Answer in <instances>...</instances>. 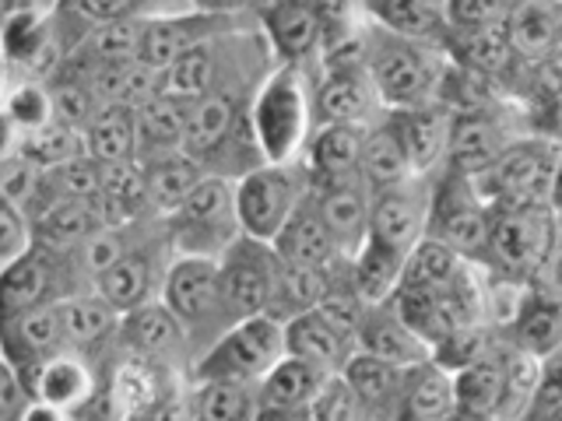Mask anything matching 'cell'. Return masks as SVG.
<instances>
[{
  "label": "cell",
  "instance_id": "39",
  "mask_svg": "<svg viewBox=\"0 0 562 421\" xmlns=\"http://www.w3.org/2000/svg\"><path fill=\"white\" fill-rule=\"evenodd\" d=\"M190 102L172 95H151L137 105V162L172 151H187Z\"/></svg>",
  "mask_w": 562,
  "mask_h": 421
},
{
  "label": "cell",
  "instance_id": "53",
  "mask_svg": "<svg viewBox=\"0 0 562 421\" xmlns=\"http://www.w3.org/2000/svg\"><path fill=\"white\" fill-rule=\"evenodd\" d=\"M535 281H541V285L552 292H562V210H555V236H552L549 257H544Z\"/></svg>",
  "mask_w": 562,
  "mask_h": 421
},
{
  "label": "cell",
  "instance_id": "57",
  "mask_svg": "<svg viewBox=\"0 0 562 421\" xmlns=\"http://www.w3.org/2000/svg\"><path fill=\"white\" fill-rule=\"evenodd\" d=\"M18 148H22V134H18V127L11 123V116L4 113V105H0V162H8V158H14Z\"/></svg>",
  "mask_w": 562,
  "mask_h": 421
},
{
  "label": "cell",
  "instance_id": "44",
  "mask_svg": "<svg viewBox=\"0 0 562 421\" xmlns=\"http://www.w3.org/2000/svg\"><path fill=\"white\" fill-rule=\"evenodd\" d=\"M471 260L457 257L450 246L436 242V239H422L412 246V253L404 257V277L401 288H418V292H443L450 288L461 271Z\"/></svg>",
  "mask_w": 562,
  "mask_h": 421
},
{
  "label": "cell",
  "instance_id": "59",
  "mask_svg": "<svg viewBox=\"0 0 562 421\" xmlns=\"http://www.w3.org/2000/svg\"><path fill=\"white\" fill-rule=\"evenodd\" d=\"M8 88H11V70H8V64H4V60H0V105H4Z\"/></svg>",
  "mask_w": 562,
  "mask_h": 421
},
{
  "label": "cell",
  "instance_id": "21",
  "mask_svg": "<svg viewBox=\"0 0 562 421\" xmlns=\"http://www.w3.org/2000/svg\"><path fill=\"white\" fill-rule=\"evenodd\" d=\"M120 316L105 298L95 292H78L70 298H60V320L67 348L85 355L99 373L116 359L120 351Z\"/></svg>",
  "mask_w": 562,
  "mask_h": 421
},
{
  "label": "cell",
  "instance_id": "15",
  "mask_svg": "<svg viewBox=\"0 0 562 421\" xmlns=\"http://www.w3.org/2000/svg\"><path fill=\"white\" fill-rule=\"evenodd\" d=\"M520 130L514 127L506 110V99H492L471 110L450 113V145H447V162L443 169L479 175L485 172L496 158L514 145Z\"/></svg>",
  "mask_w": 562,
  "mask_h": 421
},
{
  "label": "cell",
  "instance_id": "55",
  "mask_svg": "<svg viewBox=\"0 0 562 421\" xmlns=\"http://www.w3.org/2000/svg\"><path fill=\"white\" fill-rule=\"evenodd\" d=\"M60 8V0H0V22H8L14 14H53Z\"/></svg>",
  "mask_w": 562,
  "mask_h": 421
},
{
  "label": "cell",
  "instance_id": "50",
  "mask_svg": "<svg viewBox=\"0 0 562 421\" xmlns=\"http://www.w3.org/2000/svg\"><path fill=\"white\" fill-rule=\"evenodd\" d=\"M517 0H447V25L450 32H479L509 25Z\"/></svg>",
  "mask_w": 562,
  "mask_h": 421
},
{
  "label": "cell",
  "instance_id": "37",
  "mask_svg": "<svg viewBox=\"0 0 562 421\" xmlns=\"http://www.w3.org/2000/svg\"><path fill=\"white\" fill-rule=\"evenodd\" d=\"M404 257L408 253L366 236V242L348 257V281L351 292L362 298V306H376L397 295L404 277Z\"/></svg>",
  "mask_w": 562,
  "mask_h": 421
},
{
  "label": "cell",
  "instance_id": "41",
  "mask_svg": "<svg viewBox=\"0 0 562 421\" xmlns=\"http://www.w3.org/2000/svg\"><path fill=\"white\" fill-rule=\"evenodd\" d=\"M85 151L99 166L137 162V105H102L85 127Z\"/></svg>",
  "mask_w": 562,
  "mask_h": 421
},
{
  "label": "cell",
  "instance_id": "16",
  "mask_svg": "<svg viewBox=\"0 0 562 421\" xmlns=\"http://www.w3.org/2000/svg\"><path fill=\"white\" fill-rule=\"evenodd\" d=\"M120 351L162 365L176 376H190V365H193L190 333L166 309L162 298L120 316Z\"/></svg>",
  "mask_w": 562,
  "mask_h": 421
},
{
  "label": "cell",
  "instance_id": "51",
  "mask_svg": "<svg viewBox=\"0 0 562 421\" xmlns=\"http://www.w3.org/2000/svg\"><path fill=\"white\" fill-rule=\"evenodd\" d=\"M32 221H29V210L11 201L4 190H0V268L11 260H18L22 253L32 250Z\"/></svg>",
  "mask_w": 562,
  "mask_h": 421
},
{
  "label": "cell",
  "instance_id": "60",
  "mask_svg": "<svg viewBox=\"0 0 562 421\" xmlns=\"http://www.w3.org/2000/svg\"><path fill=\"white\" fill-rule=\"evenodd\" d=\"M559 421H562V411H559Z\"/></svg>",
  "mask_w": 562,
  "mask_h": 421
},
{
  "label": "cell",
  "instance_id": "11",
  "mask_svg": "<svg viewBox=\"0 0 562 421\" xmlns=\"http://www.w3.org/2000/svg\"><path fill=\"white\" fill-rule=\"evenodd\" d=\"M172 246L166 236V225L158 218L148 236L140 239L131 253H123L113 268H105L95 281H92V292L99 298H105L116 312H131L137 306H148L162 295L166 285V274H169V263H172Z\"/></svg>",
  "mask_w": 562,
  "mask_h": 421
},
{
  "label": "cell",
  "instance_id": "58",
  "mask_svg": "<svg viewBox=\"0 0 562 421\" xmlns=\"http://www.w3.org/2000/svg\"><path fill=\"white\" fill-rule=\"evenodd\" d=\"M552 207L562 210V151H559V166H555V180H552Z\"/></svg>",
  "mask_w": 562,
  "mask_h": 421
},
{
  "label": "cell",
  "instance_id": "14",
  "mask_svg": "<svg viewBox=\"0 0 562 421\" xmlns=\"http://www.w3.org/2000/svg\"><path fill=\"white\" fill-rule=\"evenodd\" d=\"M254 25H257V18L207 14V11H193V8L158 14V18H148L145 32H140V60L155 70H166L172 60L187 57V53L215 43L222 35L254 29Z\"/></svg>",
  "mask_w": 562,
  "mask_h": 421
},
{
  "label": "cell",
  "instance_id": "29",
  "mask_svg": "<svg viewBox=\"0 0 562 421\" xmlns=\"http://www.w3.org/2000/svg\"><path fill=\"white\" fill-rule=\"evenodd\" d=\"M506 29L520 67H541L562 57V0H517Z\"/></svg>",
  "mask_w": 562,
  "mask_h": 421
},
{
  "label": "cell",
  "instance_id": "35",
  "mask_svg": "<svg viewBox=\"0 0 562 421\" xmlns=\"http://www.w3.org/2000/svg\"><path fill=\"white\" fill-rule=\"evenodd\" d=\"M503 379H506V341L499 333V341L492 344L479 362H471L468 368H461V373H453L457 411L482 418V421H496Z\"/></svg>",
  "mask_w": 562,
  "mask_h": 421
},
{
  "label": "cell",
  "instance_id": "25",
  "mask_svg": "<svg viewBox=\"0 0 562 421\" xmlns=\"http://www.w3.org/2000/svg\"><path fill=\"white\" fill-rule=\"evenodd\" d=\"M313 204L321 210L327 232L338 246L341 257H351L369 236V204H373V190L366 186L362 175L327 186H313Z\"/></svg>",
  "mask_w": 562,
  "mask_h": 421
},
{
  "label": "cell",
  "instance_id": "31",
  "mask_svg": "<svg viewBox=\"0 0 562 421\" xmlns=\"http://www.w3.org/2000/svg\"><path fill=\"white\" fill-rule=\"evenodd\" d=\"M271 246L281 260L292 263V268H321L324 271V268H334L338 260H345L327 232L321 210L313 204V190L306 193V201L292 210V218L285 221V228H281Z\"/></svg>",
  "mask_w": 562,
  "mask_h": 421
},
{
  "label": "cell",
  "instance_id": "32",
  "mask_svg": "<svg viewBox=\"0 0 562 421\" xmlns=\"http://www.w3.org/2000/svg\"><path fill=\"white\" fill-rule=\"evenodd\" d=\"M32 239L49 250H75L105 228L95 201H40L29 207Z\"/></svg>",
  "mask_w": 562,
  "mask_h": 421
},
{
  "label": "cell",
  "instance_id": "36",
  "mask_svg": "<svg viewBox=\"0 0 562 421\" xmlns=\"http://www.w3.org/2000/svg\"><path fill=\"white\" fill-rule=\"evenodd\" d=\"M334 376L324 373L321 365H313L299 355H285L268 376L257 383L260 408H285V411H310L313 400L324 394V386Z\"/></svg>",
  "mask_w": 562,
  "mask_h": 421
},
{
  "label": "cell",
  "instance_id": "54",
  "mask_svg": "<svg viewBox=\"0 0 562 421\" xmlns=\"http://www.w3.org/2000/svg\"><path fill=\"white\" fill-rule=\"evenodd\" d=\"M193 11H207V14H239V18H257V11L268 4V0H187Z\"/></svg>",
  "mask_w": 562,
  "mask_h": 421
},
{
  "label": "cell",
  "instance_id": "1",
  "mask_svg": "<svg viewBox=\"0 0 562 421\" xmlns=\"http://www.w3.org/2000/svg\"><path fill=\"white\" fill-rule=\"evenodd\" d=\"M362 64L383 110H408V105L436 102L450 57L439 43L408 39V35H394L369 25L362 43Z\"/></svg>",
  "mask_w": 562,
  "mask_h": 421
},
{
  "label": "cell",
  "instance_id": "18",
  "mask_svg": "<svg viewBox=\"0 0 562 421\" xmlns=\"http://www.w3.org/2000/svg\"><path fill=\"white\" fill-rule=\"evenodd\" d=\"M18 376H22L32 400L70 411V414L88 411L102 394L99 365H92L85 355H78V351H70V348L43 359L40 365H32Z\"/></svg>",
  "mask_w": 562,
  "mask_h": 421
},
{
  "label": "cell",
  "instance_id": "20",
  "mask_svg": "<svg viewBox=\"0 0 562 421\" xmlns=\"http://www.w3.org/2000/svg\"><path fill=\"white\" fill-rule=\"evenodd\" d=\"M386 127L394 130L397 145L408 158L415 175H432L447 162L450 145V110L443 102H422L408 110H386Z\"/></svg>",
  "mask_w": 562,
  "mask_h": 421
},
{
  "label": "cell",
  "instance_id": "56",
  "mask_svg": "<svg viewBox=\"0 0 562 421\" xmlns=\"http://www.w3.org/2000/svg\"><path fill=\"white\" fill-rule=\"evenodd\" d=\"M22 421H88V411L81 414H70V411H60V408H49V403H40V400H32Z\"/></svg>",
  "mask_w": 562,
  "mask_h": 421
},
{
  "label": "cell",
  "instance_id": "40",
  "mask_svg": "<svg viewBox=\"0 0 562 421\" xmlns=\"http://www.w3.org/2000/svg\"><path fill=\"white\" fill-rule=\"evenodd\" d=\"M457 411L453 400V373H447L443 365L418 362L404 376V394L397 421H447Z\"/></svg>",
  "mask_w": 562,
  "mask_h": 421
},
{
  "label": "cell",
  "instance_id": "13",
  "mask_svg": "<svg viewBox=\"0 0 562 421\" xmlns=\"http://www.w3.org/2000/svg\"><path fill=\"white\" fill-rule=\"evenodd\" d=\"M383 102L376 95L362 60H324L313 67V123H345V127H373L383 116Z\"/></svg>",
  "mask_w": 562,
  "mask_h": 421
},
{
  "label": "cell",
  "instance_id": "4",
  "mask_svg": "<svg viewBox=\"0 0 562 421\" xmlns=\"http://www.w3.org/2000/svg\"><path fill=\"white\" fill-rule=\"evenodd\" d=\"M285 323L274 316H246L204 348L190 365V383H246L257 386L285 359Z\"/></svg>",
  "mask_w": 562,
  "mask_h": 421
},
{
  "label": "cell",
  "instance_id": "2",
  "mask_svg": "<svg viewBox=\"0 0 562 421\" xmlns=\"http://www.w3.org/2000/svg\"><path fill=\"white\" fill-rule=\"evenodd\" d=\"M250 130L263 162H295L313 134V70L274 64L250 99Z\"/></svg>",
  "mask_w": 562,
  "mask_h": 421
},
{
  "label": "cell",
  "instance_id": "17",
  "mask_svg": "<svg viewBox=\"0 0 562 421\" xmlns=\"http://www.w3.org/2000/svg\"><path fill=\"white\" fill-rule=\"evenodd\" d=\"M432 175H412L397 186L373 193L369 204V239L412 253V246L426 239Z\"/></svg>",
  "mask_w": 562,
  "mask_h": 421
},
{
  "label": "cell",
  "instance_id": "19",
  "mask_svg": "<svg viewBox=\"0 0 562 421\" xmlns=\"http://www.w3.org/2000/svg\"><path fill=\"white\" fill-rule=\"evenodd\" d=\"M257 29L274 64L313 70L321 64V18L313 0H268L257 11Z\"/></svg>",
  "mask_w": 562,
  "mask_h": 421
},
{
  "label": "cell",
  "instance_id": "42",
  "mask_svg": "<svg viewBox=\"0 0 562 421\" xmlns=\"http://www.w3.org/2000/svg\"><path fill=\"white\" fill-rule=\"evenodd\" d=\"M321 18V64L324 60H362L369 18L362 0H313Z\"/></svg>",
  "mask_w": 562,
  "mask_h": 421
},
{
  "label": "cell",
  "instance_id": "43",
  "mask_svg": "<svg viewBox=\"0 0 562 421\" xmlns=\"http://www.w3.org/2000/svg\"><path fill=\"white\" fill-rule=\"evenodd\" d=\"M359 175L366 180V186L380 193L386 186H397L404 180H412V166L408 158H404L401 145L394 130L386 127V120L380 116L373 127H366V137H362V162H359Z\"/></svg>",
  "mask_w": 562,
  "mask_h": 421
},
{
  "label": "cell",
  "instance_id": "28",
  "mask_svg": "<svg viewBox=\"0 0 562 421\" xmlns=\"http://www.w3.org/2000/svg\"><path fill=\"white\" fill-rule=\"evenodd\" d=\"M404 376H408V368L373 359V355H366V351H359L341 373L348 394L356 397L362 421H397Z\"/></svg>",
  "mask_w": 562,
  "mask_h": 421
},
{
  "label": "cell",
  "instance_id": "7",
  "mask_svg": "<svg viewBox=\"0 0 562 421\" xmlns=\"http://www.w3.org/2000/svg\"><path fill=\"white\" fill-rule=\"evenodd\" d=\"M310 172L299 162H263L236 180V215L243 236L274 242L292 218V210L306 201Z\"/></svg>",
  "mask_w": 562,
  "mask_h": 421
},
{
  "label": "cell",
  "instance_id": "26",
  "mask_svg": "<svg viewBox=\"0 0 562 421\" xmlns=\"http://www.w3.org/2000/svg\"><path fill=\"white\" fill-rule=\"evenodd\" d=\"M359 351H366V355H373V359L391 362V365H401V368H412L418 362L432 359V348L422 341L408 323H404V316L397 312L394 298L362 309Z\"/></svg>",
  "mask_w": 562,
  "mask_h": 421
},
{
  "label": "cell",
  "instance_id": "10",
  "mask_svg": "<svg viewBox=\"0 0 562 421\" xmlns=\"http://www.w3.org/2000/svg\"><path fill=\"white\" fill-rule=\"evenodd\" d=\"M85 292L64 250L32 242V250L0 268V323Z\"/></svg>",
  "mask_w": 562,
  "mask_h": 421
},
{
  "label": "cell",
  "instance_id": "23",
  "mask_svg": "<svg viewBox=\"0 0 562 421\" xmlns=\"http://www.w3.org/2000/svg\"><path fill=\"white\" fill-rule=\"evenodd\" d=\"M285 351L321 365L330 376H341L345 365L359 355V333L316 306L285 323Z\"/></svg>",
  "mask_w": 562,
  "mask_h": 421
},
{
  "label": "cell",
  "instance_id": "27",
  "mask_svg": "<svg viewBox=\"0 0 562 421\" xmlns=\"http://www.w3.org/2000/svg\"><path fill=\"white\" fill-rule=\"evenodd\" d=\"M57 351H67L60 303L40 306L32 312L14 316L8 323H0V355H4L18 373L40 365L43 359L57 355Z\"/></svg>",
  "mask_w": 562,
  "mask_h": 421
},
{
  "label": "cell",
  "instance_id": "52",
  "mask_svg": "<svg viewBox=\"0 0 562 421\" xmlns=\"http://www.w3.org/2000/svg\"><path fill=\"white\" fill-rule=\"evenodd\" d=\"M29 403L32 397L25 390L22 376H18V368L0 355V421H22Z\"/></svg>",
  "mask_w": 562,
  "mask_h": 421
},
{
  "label": "cell",
  "instance_id": "6",
  "mask_svg": "<svg viewBox=\"0 0 562 421\" xmlns=\"http://www.w3.org/2000/svg\"><path fill=\"white\" fill-rule=\"evenodd\" d=\"M158 298H162L166 309L187 327L193 359L236 323L222 298L218 260H211V257H172L162 295Z\"/></svg>",
  "mask_w": 562,
  "mask_h": 421
},
{
  "label": "cell",
  "instance_id": "24",
  "mask_svg": "<svg viewBox=\"0 0 562 421\" xmlns=\"http://www.w3.org/2000/svg\"><path fill=\"white\" fill-rule=\"evenodd\" d=\"M187 0H60L53 11L57 39L64 57L81 43V35L105 22H127V18H158L172 11H187Z\"/></svg>",
  "mask_w": 562,
  "mask_h": 421
},
{
  "label": "cell",
  "instance_id": "3",
  "mask_svg": "<svg viewBox=\"0 0 562 421\" xmlns=\"http://www.w3.org/2000/svg\"><path fill=\"white\" fill-rule=\"evenodd\" d=\"M555 236L552 204H492L479 268L509 285H531Z\"/></svg>",
  "mask_w": 562,
  "mask_h": 421
},
{
  "label": "cell",
  "instance_id": "30",
  "mask_svg": "<svg viewBox=\"0 0 562 421\" xmlns=\"http://www.w3.org/2000/svg\"><path fill=\"white\" fill-rule=\"evenodd\" d=\"M362 137H366V127H345V123L313 127L306 151L299 158L310 172V186L356 180L359 162H362Z\"/></svg>",
  "mask_w": 562,
  "mask_h": 421
},
{
  "label": "cell",
  "instance_id": "45",
  "mask_svg": "<svg viewBox=\"0 0 562 421\" xmlns=\"http://www.w3.org/2000/svg\"><path fill=\"white\" fill-rule=\"evenodd\" d=\"M541 386V359L506 344V379L496 408V421H531Z\"/></svg>",
  "mask_w": 562,
  "mask_h": 421
},
{
  "label": "cell",
  "instance_id": "46",
  "mask_svg": "<svg viewBox=\"0 0 562 421\" xmlns=\"http://www.w3.org/2000/svg\"><path fill=\"white\" fill-rule=\"evenodd\" d=\"M257 386L193 383V421H257Z\"/></svg>",
  "mask_w": 562,
  "mask_h": 421
},
{
  "label": "cell",
  "instance_id": "49",
  "mask_svg": "<svg viewBox=\"0 0 562 421\" xmlns=\"http://www.w3.org/2000/svg\"><path fill=\"white\" fill-rule=\"evenodd\" d=\"M499 341V330H492L485 323H474V327H461L447 333L443 341L432 344V362L443 365L447 373H461L471 362H479L485 351Z\"/></svg>",
  "mask_w": 562,
  "mask_h": 421
},
{
  "label": "cell",
  "instance_id": "5",
  "mask_svg": "<svg viewBox=\"0 0 562 421\" xmlns=\"http://www.w3.org/2000/svg\"><path fill=\"white\" fill-rule=\"evenodd\" d=\"M176 257H211L218 260L243 228L236 215V180L204 172L190 197L162 218Z\"/></svg>",
  "mask_w": 562,
  "mask_h": 421
},
{
  "label": "cell",
  "instance_id": "12",
  "mask_svg": "<svg viewBox=\"0 0 562 421\" xmlns=\"http://www.w3.org/2000/svg\"><path fill=\"white\" fill-rule=\"evenodd\" d=\"M218 277H222L225 309L239 323L246 316L271 312L278 277H281V257L274 253L271 242L239 236L218 257Z\"/></svg>",
  "mask_w": 562,
  "mask_h": 421
},
{
  "label": "cell",
  "instance_id": "9",
  "mask_svg": "<svg viewBox=\"0 0 562 421\" xmlns=\"http://www.w3.org/2000/svg\"><path fill=\"white\" fill-rule=\"evenodd\" d=\"M488 218H492V204L482 197V190L474 186L471 175L453 169L432 172L426 239L443 242L457 257L479 263L488 239Z\"/></svg>",
  "mask_w": 562,
  "mask_h": 421
},
{
  "label": "cell",
  "instance_id": "34",
  "mask_svg": "<svg viewBox=\"0 0 562 421\" xmlns=\"http://www.w3.org/2000/svg\"><path fill=\"white\" fill-rule=\"evenodd\" d=\"M369 25L408 39L447 43V0H362Z\"/></svg>",
  "mask_w": 562,
  "mask_h": 421
},
{
  "label": "cell",
  "instance_id": "38",
  "mask_svg": "<svg viewBox=\"0 0 562 421\" xmlns=\"http://www.w3.org/2000/svg\"><path fill=\"white\" fill-rule=\"evenodd\" d=\"M140 166V175H145V193H148V207L155 218H166L169 210L180 207L193 186L204 180V169L198 158H190L187 151H172V155H158V158H145Z\"/></svg>",
  "mask_w": 562,
  "mask_h": 421
},
{
  "label": "cell",
  "instance_id": "33",
  "mask_svg": "<svg viewBox=\"0 0 562 421\" xmlns=\"http://www.w3.org/2000/svg\"><path fill=\"white\" fill-rule=\"evenodd\" d=\"M148 18H127V22H105L81 35V43L64 57V67L78 75H92L99 67L140 60V32Z\"/></svg>",
  "mask_w": 562,
  "mask_h": 421
},
{
  "label": "cell",
  "instance_id": "22",
  "mask_svg": "<svg viewBox=\"0 0 562 421\" xmlns=\"http://www.w3.org/2000/svg\"><path fill=\"white\" fill-rule=\"evenodd\" d=\"M499 333L509 348L527 351L535 359H549L552 351L562 348V292L544 288L541 281L524 285Z\"/></svg>",
  "mask_w": 562,
  "mask_h": 421
},
{
  "label": "cell",
  "instance_id": "47",
  "mask_svg": "<svg viewBox=\"0 0 562 421\" xmlns=\"http://www.w3.org/2000/svg\"><path fill=\"white\" fill-rule=\"evenodd\" d=\"M18 155H25L35 169H53V166H64V162H70V158H81L88 151H85L81 130L67 127V123H60V120H53L49 127L25 134Z\"/></svg>",
  "mask_w": 562,
  "mask_h": 421
},
{
  "label": "cell",
  "instance_id": "8",
  "mask_svg": "<svg viewBox=\"0 0 562 421\" xmlns=\"http://www.w3.org/2000/svg\"><path fill=\"white\" fill-rule=\"evenodd\" d=\"M562 140L520 134L485 172L471 175L488 204H552Z\"/></svg>",
  "mask_w": 562,
  "mask_h": 421
},
{
  "label": "cell",
  "instance_id": "48",
  "mask_svg": "<svg viewBox=\"0 0 562 421\" xmlns=\"http://www.w3.org/2000/svg\"><path fill=\"white\" fill-rule=\"evenodd\" d=\"M4 113L11 116V123L22 137L49 127V123L57 120L49 84L46 81H11L8 95H4Z\"/></svg>",
  "mask_w": 562,
  "mask_h": 421
}]
</instances>
